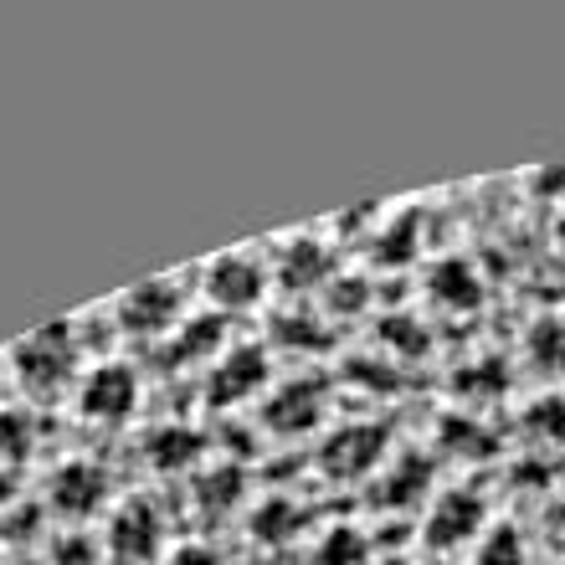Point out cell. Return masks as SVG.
Masks as SVG:
<instances>
[{
  "mask_svg": "<svg viewBox=\"0 0 565 565\" xmlns=\"http://www.w3.org/2000/svg\"><path fill=\"white\" fill-rule=\"evenodd\" d=\"M160 565H226V555L216 545H175V551H164Z\"/></svg>",
  "mask_w": 565,
  "mask_h": 565,
  "instance_id": "cell-12",
  "label": "cell"
},
{
  "mask_svg": "<svg viewBox=\"0 0 565 565\" xmlns=\"http://www.w3.org/2000/svg\"><path fill=\"white\" fill-rule=\"evenodd\" d=\"M431 545H443V551H458L473 540L478 545V530H483V504H478L468 489H447L431 499Z\"/></svg>",
  "mask_w": 565,
  "mask_h": 565,
  "instance_id": "cell-5",
  "label": "cell"
},
{
  "mask_svg": "<svg viewBox=\"0 0 565 565\" xmlns=\"http://www.w3.org/2000/svg\"><path fill=\"white\" fill-rule=\"evenodd\" d=\"M313 406H319V396L313 391H282V396H273L268 412H278V427H309L313 422Z\"/></svg>",
  "mask_w": 565,
  "mask_h": 565,
  "instance_id": "cell-11",
  "label": "cell"
},
{
  "mask_svg": "<svg viewBox=\"0 0 565 565\" xmlns=\"http://www.w3.org/2000/svg\"><path fill=\"white\" fill-rule=\"evenodd\" d=\"M375 458H381V431H375V427L340 431V437L329 443V452H324V462L334 468V473H365Z\"/></svg>",
  "mask_w": 565,
  "mask_h": 565,
  "instance_id": "cell-7",
  "label": "cell"
},
{
  "mask_svg": "<svg viewBox=\"0 0 565 565\" xmlns=\"http://www.w3.org/2000/svg\"><path fill=\"white\" fill-rule=\"evenodd\" d=\"M185 298L170 278H149V282H135L129 294L119 298V324L129 334H164V329L180 319Z\"/></svg>",
  "mask_w": 565,
  "mask_h": 565,
  "instance_id": "cell-3",
  "label": "cell"
},
{
  "mask_svg": "<svg viewBox=\"0 0 565 565\" xmlns=\"http://www.w3.org/2000/svg\"><path fill=\"white\" fill-rule=\"evenodd\" d=\"M164 524L160 514L145 504V499H135V504H124L119 514H114V530H108V545H114V555L119 561H164Z\"/></svg>",
  "mask_w": 565,
  "mask_h": 565,
  "instance_id": "cell-4",
  "label": "cell"
},
{
  "mask_svg": "<svg viewBox=\"0 0 565 565\" xmlns=\"http://www.w3.org/2000/svg\"><path fill=\"white\" fill-rule=\"evenodd\" d=\"M268 381L263 375V355L257 350H232V355H222V365H216V396L222 402H242L247 391H257Z\"/></svg>",
  "mask_w": 565,
  "mask_h": 565,
  "instance_id": "cell-8",
  "label": "cell"
},
{
  "mask_svg": "<svg viewBox=\"0 0 565 565\" xmlns=\"http://www.w3.org/2000/svg\"><path fill=\"white\" fill-rule=\"evenodd\" d=\"M15 365H21V381L36 391L67 386V375H73V334H67V324H46L31 340H21L15 344Z\"/></svg>",
  "mask_w": 565,
  "mask_h": 565,
  "instance_id": "cell-1",
  "label": "cell"
},
{
  "mask_svg": "<svg viewBox=\"0 0 565 565\" xmlns=\"http://www.w3.org/2000/svg\"><path fill=\"white\" fill-rule=\"evenodd\" d=\"M206 294H211V303H222V309H247V303L263 298V268H257L247 253L216 257L206 268Z\"/></svg>",
  "mask_w": 565,
  "mask_h": 565,
  "instance_id": "cell-6",
  "label": "cell"
},
{
  "mask_svg": "<svg viewBox=\"0 0 565 565\" xmlns=\"http://www.w3.org/2000/svg\"><path fill=\"white\" fill-rule=\"evenodd\" d=\"M473 565H530V551H524V535L514 524H493L483 530L473 545Z\"/></svg>",
  "mask_w": 565,
  "mask_h": 565,
  "instance_id": "cell-9",
  "label": "cell"
},
{
  "mask_svg": "<svg viewBox=\"0 0 565 565\" xmlns=\"http://www.w3.org/2000/svg\"><path fill=\"white\" fill-rule=\"evenodd\" d=\"M135 402H139V381L119 360H104V365H93V371L77 381V406H83V417H93V422L129 417Z\"/></svg>",
  "mask_w": 565,
  "mask_h": 565,
  "instance_id": "cell-2",
  "label": "cell"
},
{
  "mask_svg": "<svg viewBox=\"0 0 565 565\" xmlns=\"http://www.w3.org/2000/svg\"><path fill=\"white\" fill-rule=\"evenodd\" d=\"M104 493V473L88 468V462H67L57 473V504L62 509H93Z\"/></svg>",
  "mask_w": 565,
  "mask_h": 565,
  "instance_id": "cell-10",
  "label": "cell"
}]
</instances>
